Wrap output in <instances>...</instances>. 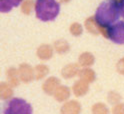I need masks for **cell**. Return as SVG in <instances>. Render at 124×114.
<instances>
[{"mask_svg": "<svg viewBox=\"0 0 124 114\" xmlns=\"http://www.w3.org/2000/svg\"><path fill=\"white\" fill-rule=\"evenodd\" d=\"M108 38L114 43L124 44V21H119L108 27Z\"/></svg>", "mask_w": 124, "mask_h": 114, "instance_id": "cell-4", "label": "cell"}, {"mask_svg": "<svg viewBox=\"0 0 124 114\" xmlns=\"http://www.w3.org/2000/svg\"><path fill=\"white\" fill-rule=\"evenodd\" d=\"M53 49L49 44H42L37 49V56L41 60H49L53 56Z\"/></svg>", "mask_w": 124, "mask_h": 114, "instance_id": "cell-10", "label": "cell"}, {"mask_svg": "<svg viewBox=\"0 0 124 114\" xmlns=\"http://www.w3.org/2000/svg\"><path fill=\"white\" fill-rule=\"evenodd\" d=\"M81 111V105L76 100H70L63 104L61 107V114H79Z\"/></svg>", "mask_w": 124, "mask_h": 114, "instance_id": "cell-6", "label": "cell"}, {"mask_svg": "<svg viewBox=\"0 0 124 114\" xmlns=\"http://www.w3.org/2000/svg\"><path fill=\"white\" fill-rule=\"evenodd\" d=\"M48 73H49V68L44 64H38L34 68L35 79H37V80H40V79L44 78Z\"/></svg>", "mask_w": 124, "mask_h": 114, "instance_id": "cell-18", "label": "cell"}, {"mask_svg": "<svg viewBox=\"0 0 124 114\" xmlns=\"http://www.w3.org/2000/svg\"><path fill=\"white\" fill-rule=\"evenodd\" d=\"M59 85H60V81L57 77H49L42 84V89L46 94L52 95L59 87Z\"/></svg>", "mask_w": 124, "mask_h": 114, "instance_id": "cell-7", "label": "cell"}, {"mask_svg": "<svg viewBox=\"0 0 124 114\" xmlns=\"http://www.w3.org/2000/svg\"><path fill=\"white\" fill-rule=\"evenodd\" d=\"M92 114H109V110L104 103L99 102L92 106Z\"/></svg>", "mask_w": 124, "mask_h": 114, "instance_id": "cell-19", "label": "cell"}, {"mask_svg": "<svg viewBox=\"0 0 124 114\" xmlns=\"http://www.w3.org/2000/svg\"><path fill=\"white\" fill-rule=\"evenodd\" d=\"M116 69H117L119 74L124 75V58H121L119 61L117 62V65H116Z\"/></svg>", "mask_w": 124, "mask_h": 114, "instance_id": "cell-25", "label": "cell"}, {"mask_svg": "<svg viewBox=\"0 0 124 114\" xmlns=\"http://www.w3.org/2000/svg\"><path fill=\"white\" fill-rule=\"evenodd\" d=\"M31 105L22 98H12L7 103L4 114H32Z\"/></svg>", "mask_w": 124, "mask_h": 114, "instance_id": "cell-3", "label": "cell"}, {"mask_svg": "<svg viewBox=\"0 0 124 114\" xmlns=\"http://www.w3.org/2000/svg\"><path fill=\"white\" fill-rule=\"evenodd\" d=\"M7 74V80L8 83L12 87H16L20 83V77H19V71L18 69L14 67H10L6 72Z\"/></svg>", "mask_w": 124, "mask_h": 114, "instance_id": "cell-12", "label": "cell"}, {"mask_svg": "<svg viewBox=\"0 0 124 114\" xmlns=\"http://www.w3.org/2000/svg\"><path fill=\"white\" fill-rule=\"evenodd\" d=\"M54 50H55L59 54H65L69 51L70 49V46L66 40L64 39H60V40H56L54 42V46H53Z\"/></svg>", "mask_w": 124, "mask_h": 114, "instance_id": "cell-17", "label": "cell"}, {"mask_svg": "<svg viewBox=\"0 0 124 114\" xmlns=\"http://www.w3.org/2000/svg\"><path fill=\"white\" fill-rule=\"evenodd\" d=\"M33 6H35L33 0H25V1L23 2L22 5H21V10L24 14L28 15V14L31 13V11H32Z\"/></svg>", "mask_w": 124, "mask_h": 114, "instance_id": "cell-20", "label": "cell"}, {"mask_svg": "<svg viewBox=\"0 0 124 114\" xmlns=\"http://www.w3.org/2000/svg\"><path fill=\"white\" fill-rule=\"evenodd\" d=\"M36 17L44 22L54 20L59 14L60 5L56 0H36Z\"/></svg>", "mask_w": 124, "mask_h": 114, "instance_id": "cell-2", "label": "cell"}, {"mask_svg": "<svg viewBox=\"0 0 124 114\" xmlns=\"http://www.w3.org/2000/svg\"><path fill=\"white\" fill-rule=\"evenodd\" d=\"M9 3L13 6V7H17L20 5V3L23 1V0H8Z\"/></svg>", "mask_w": 124, "mask_h": 114, "instance_id": "cell-26", "label": "cell"}, {"mask_svg": "<svg viewBox=\"0 0 124 114\" xmlns=\"http://www.w3.org/2000/svg\"><path fill=\"white\" fill-rule=\"evenodd\" d=\"M89 90V83L84 81L82 79H79L78 81H76L73 86H72V91L75 96H83L85 95Z\"/></svg>", "mask_w": 124, "mask_h": 114, "instance_id": "cell-8", "label": "cell"}, {"mask_svg": "<svg viewBox=\"0 0 124 114\" xmlns=\"http://www.w3.org/2000/svg\"><path fill=\"white\" fill-rule=\"evenodd\" d=\"M120 15V7L117 1L105 0L98 6L94 18L100 26L109 27L118 20Z\"/></svg>", "mask_w": 124, "mask_h": 114, "instance_id": "cell-1", "label": "cell"}, {"mask_svg": "<svg viewBox=\"0 0 124 114\" xmlns=\"http://www.w3.org/2000/svg\"><path fill=\"white\" fill-rule=\"evenodd\" d=\"M112 114H124V104L123 103L115 104L112 108Z\"/></svg>", "mask_w": 124, "mask_h": 114, "instance_id": "cell-24", "label": "cell"}, {"mask_svg": "<svg viewBox=\"0 0 124 114\" xmlns=\"http://www.w3.org/2000/svg\"><path fill=\"white\" fill-rule=\"evenodd\" d=\"M79 64H76V63H70L66 66L63 67V69L61 71L62 74V77L65 78V79H70L75 77L76 75H78L79 73Z\"/></svg>", "mask_w": 124, "mask_h": 114, "instance_id": "cell-9", "label": "cell"}, {"mask_svg": "<svg viewBox=\"0 0 124 114\" xmlns=\"http://www.w3.org/2000/svg\"><path fill=\"white\" fill-rule=\"evenodd\" d=\"M12 5L9 3L8 0H0V12L7 13L12 9Z\"/></svg>", "mask_w": 124, "mask_h": 114, "instance_id": "cell-23", "label": "cell"}, {"mask_svg": "<svg viewBox=\"0 0 124 114\" xmlns=\"http://www.w3.org/2000/svg\"><path fill=\"white\" fill-rule=\"evenodd\" d=\"M78 76L80 79L86 81L88 83L93 82L96 78V74H95L94 70H92L91 68H88V67H84L83 69H80Z\"/></svg>", "mask_w": 124, "mask_h": 114, "instance_id": "cell-13", "label": "cell"}, {"mask_svg": "<svg viewBox=\"0 0 124 114\" xmlns=\"http://www.w3.org/2000/svg\"><path fill=\"white\" fill-rule=\"evenodd\" d=\"M60 2H62V3H66V2H69L70 0H59Z\"/></svg>", "mask_w": 124, "mask_h": 114, "instance_id": "cell-28", "label": "cell"}, {"mask_svg": "<svg viewBox=\"0 0 124 114\" xmlns=\"http://www.w3.org/2000/svg\"><path fill=\"white\" fill-rule=\"evenodd\" d=\"M115 1H119V0H115ZM120 1H121V0H120Z\"/></svg>", "mask_w": 124, "mask_h": 114, "instance_id": "cell-29", "label": "cell"}, {"mask_svg": "<svg viewBox=\"0 0 124 114\" xmlns=\"http://www.w3.org/2000/svg\"><path fill=\"white\" fill-rule=\"evenodd\" d=\"M107 100L109 103L111 104H117L119 103L120 101V95L117 93V92H115V91H111V92H109V94H108L107 96Z\"/></svg>", "mask_w": 124, "mask_h": 114, "instance_id": "cell-22", "label": "cell"}, {"mask_svg": "<svg viewBox=\"0 0 124 114\" xmlns=\"http://www.w3.org/2000/svg\"><path fill=\"white\" fill-rule=\"evenodd\" d=\"M13 95L12 86L8 82H0V99H9Z\"/></svg>", "mask_w": 124, "mask_h": 114, "instance_id": "cell-14", "label": "cell"}, {"mask_svg": "<svg viewBox=\"0 0 124 114\" xmlns=\"http://www.w3.org/2000/svg\"><path fill=\"white\" fill-rule=\"evenodd\" d=\"M95 61L94 55L90 52H83L78 58V64L82 67H89Z\"/></svg>", "mask_w": 124, "mask_h": 114, "instance_id": "cell-15", "label": "cell"}, {"mask_svg": "<svg viewBox=\"0 0 124 114\" xmlns=\"http://www.w3.org/2000/svg\"><path fill=\"white\" fill-rule=\"evenodd\" d=\"M119 7H120V14H121V16L124 18V0H121L120 1Z\"/></svg>", "mask_w": 124, "mask_h": 114, "instance_id": "cell-27", "label": "cell"}, {"mask_svg": "<svg viewBox=\"0 0 124 114\" xmlns=\"http://www.w3.org/2000/svg\"><path fill=\"white\" fill-rule=\"evenodd\" d=\"M83 32V27L81 24L77 23H72L71 26H70V33L73 35V36H80Z\"/></svg>", "mask_w": 124, "mask_h": 114, "instance_id": "cell-21", "label": "cell"}, {"mask_svg": "<svg viewBox=\"0 0 124 114\" xmlns=\"http://www.w3.org/2000/svg\"><path fill=\"white\" fill-rule=\"evenodd\" d=\"M54 98L58 102H63L66 101L69 96H70V89L67 86L64 85H59V87L56 89V91L54 92Z\"/></svg>", "mask_w": 124, "mask_h": 114, "instance_id": "cell-11", "label": "cell"}, {"mask_svg": "<svg viewBox=\"0 0 124 114\" xmlns=\"http://www.w3.org/2000/svg\"><path fill=\"white\" fill-rule=\"evenodd\" d=\"M18 71H19L20 80L24 83H29L35 78L34 69L32 68V66L27 64V63L20 64V66L18 68Z\"/></svg>", "mask_w": 124, "mask_h": 114, "instance_id": "cell-5", "label": "cell"}, {"mask_svg": "<svg viewBox=\"0 0 124 114\" xmlns=\"http://www.w3.org/2000/svg\"><path fill=\"white\" fill-rule=\"evenodd\" d=\"M85 28L88 30V32L94 35L100 34V25L96 22L94 17H89L86 19V21H85Z\"/></svg>", "mask_w": 124, "mask_h": 114, "instance_id": "cell-16", "label": "cell"}]
</instances>
